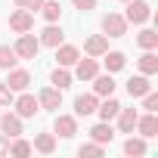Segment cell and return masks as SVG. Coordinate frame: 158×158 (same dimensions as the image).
<instances>
[{
  "label": "cell",
  "instance_id": "cell-1",
  "mask_svg": "<svg viewBox=\"0 0 158 158\" xmlns=\"http://www.w3.org/2000/svg\"><path fill=\"white\" fill-rule=\"evenodd\" d=\"M13 112L25 121V118H34V115L40 112V102H37V96H34V93L22 90V93H16V96H13Z\"/></svg>",
  "mask_w": 158,
  "mask_h": 158
},
{
  "label": "cell",
  "instance_id": "cell-2",
  "mask_svg": "<svg viewBox=\"0 0 158 158\" xmlns=\"http://www.w3.org/2000/svg\"><path fill=\"white\" fill-rule=\"evenodd\" d=\"M124 19H127V25H146L152 19V3L149 0H127Z\"/></svg>",
  "mask_w": 158,
  "mask_h": 158
},
{
  "label": "cell",
  "instance_id": "cell-3",
  "mask_svg": "<svg viewBox=\"0 0 158 158\" xmlns=\"http://www.w3.org/2000/svg\"><path fill=\"white\" fill-rule=\"evenodd\" d=\"M99 28H102L106 37H124V34H127V19H124L121 13H106Z\"/></svg>",
  "mask_w": 158,
  "mask_h": 158
},
{
  "label": "cell",
  "instance_id": "cell-4",
  "mask_svg": "<svg viewBox=\"0 0 158 158\" xmlns=\"http://www.w3.org/2000/svg\"><path fill=\"white\" fill-rule=\"evenodd\" d=\"M16 56L19 59H37V53H40V40L31 34V31H25V34H19V40H16Z\"/></svg>",
  "mask_w": 158,
  "mask_h": 158
},
{
  "label": "cell",
  "instance_id": "cell-5",
  "mask_svg": "<svg viewBox=\"0 0 158 158\" xmlns=\"http://www.w3.org/2000/svg\"><path fill=\"white\" fill-rule=\"evenodd\" d=\"M53 133H56V139H71V136L77 133V115H59V112H56Z\"/></svg>",
  "mask_w": 158,
  "mask_h": 158
},
{
  "label": "cell",
  "instance_id": "cell-6",
  "mask_svg": "<svg viewBox=\"0 0 158 158\" xmlns=\"http://www.w3.org/2000/svg\"><path fill=\"white\" fill-rule=\"evenodd\" d=\"M3 84H6L13 93H22V90H28V87H31V71H28V68H16V65H13V68L6 71V81H3Z\"/></svg>",
  "mask_w": 158,
  "mask_h": 158
},
{
  "label": "cell",
  "instance_id": "cell-7",
  "mask_svg": "<svg viewBox=\"0 0 158 158\" xmlns=\"http://www.w3.org/2000/svg\"><path fill=\"white\" fill-rule=\"evenodd\" d=\"M10 28H13L16 34L31 31V28H34V13H31V10H22V6L13 10V13H10Z\"/></svg>",
  "mask_w": 158,
  "mask_h": 158
},
{
  "label": "cell",
  "instance_id": "cell-8",
  "mask_svg": "<svg viewBox=\"0 0 158 158\" xmlns=\"http://www.w3.org/2000/svg\"><path fill=\"white\" fill-rule=\"evenodd\" d=\"M37 102H40V112H59L62 109V90H56L50 84V87H44L37 93Z\"/></svg>",
  "mask_w": 158,
  "mask_h": 158
},
{
  "label": "cell",
  "instance_id": "cell-9",
  "mask_svg": "<svg viewBox=\"0 0 158 158\" xmlns=\"http://www.w3.org/2000/svg\"><path fill=\"white\" fill-rule=\"evenodd\" d=\"M96 74H99V59L87 56V59H77L74 62V77H77V81H93Z\"/></svg>",
  "mask_w": 158,
  "mask_h": 158
},
{
  "label": "cell",
  "instance_id": "cell-10",
  "mask_svg": "<svg viewBox=\"0 0 158 158\" xmlns=\"http://www.w3.org/2000/svg\"><path fill=\"white\" fill-rule=\"evenodd\" d=\"M37 40H40V47H59L62 40H65V31H62V25H56V22H47V28L37 34Z\"/></svg>",
  "mask_w": 158,
  "mask_h": 158
},
{
  "label": "cell",
  "instance_id": "cell-11",
  "mask_svg": "<svg viewBox=\"0 0 158 158\" xmlns=\"http://www.w3.org/2000/svg\"><path fill=\"white\" fill-rule=\"evenodd\" d=\"M96 106H99V96H96V93H81V96H74V115H77V118L96 115Z\"/></svg>",
  "mask_w": 158,
  "mask_h": 158
},
{
  "label": "cell",
  "instance_id": "cell-12",
  "mask_svg": "<svg viewBox=\"0 0 158 158\" xmlns=\"http://www.w3.org/2000/svg\"><path fill=\"white\" fill-rule=\"evenodd\" d=\"M0 133L3 136H22V118L16 112H0Z\"/></svg>",
  "mask_w": 158,
  "mask_h": 158
},
{
  "label": "cell",
  "instance_id": "cell-13",
  "mask_svg": "<svg viewBox=\"0 0 158 158\" xmlns=\"http://www.w3.org/2000/svg\"><path fill=\"white\" fill-rule=\"evenodd\" d=\"M77 59H81V50H77L74 44H65V40H62V44L56 47V65H62V68H71Z\"/></svg>",
  "mask_w": 158,
  "mask_h": 158
},
{
  "label": "cell",
  "instance_id": "cell-14",
  "mask_svg": "<svg viewBox=\"0 0 158 158\" xmlns=\"http://www.w3.org/2000/svg\"><path fill=\"white\" fill-rule=\"evenodd\" d=\"M99 59H102V65H106L109 74H118V71H124V65H127V56H124L121 50H106Z\"/></svg>",
  "mask_w": 158,
  "mask_h": 158
},
{
  "label": "cell",
  "instance_id": "cell-15",
  "mask_svg": "<svg viewBox=\"0 0 158 158\" xmlns=\"http://www.w3.org/2000/svg\"><path fill=\"white\" fill-rule=\"evenodd\" d=\"M118 112H121V102L115 99V93H112V96H102V99H99V106H96L99 121H115V118H118Z\"/></svg>",
  "mask_w": 158,
  "mask_h": 158
},
{
  "label": "cell",
  "instance_id": "cell-16",
  "mask_svg": "<svg viewBox=\"0 0 158 158\" xmlns=\"http://www.w3.org/2000/svg\"><path fill=\"white\" fill-rule=\"evenodd\" d=\"M90 139L99 143V146H109V143L115 139V127H112V121H96V124L90 127Z\"/></svg>",
  "mask_w": 158,
  "mask_h": 158
},
{
  "label": "cell",
  "instance_id": "cell-17",
  "mask_svg": "<svg viewBox=\"0 0 158 158\" xmlns=\"http://www.w3.org/2000/svg\"><path fill=\"white\" fill-rule=\"evenodd\" d=\"M149 90H152V81H149V74H133L130 81H127V93H130V99H143Z\"/></svg>",
  "mask_w": 158,
  "mask_h": 158
},
{
  "label": "cell",
  "instance_id": "cell-18",
  "mask_svg": "<svg viewBox=\"0 0 158 158\" xmlns=\"http://www.w3.org/2000/svg\"><path fill=\"white\" fill-rule=\"evenodd\" d=\"M139 136H146V139H152L155 133H158V118H155V112H146V115H139L136 118V127H133Z\"/></svg>",
  "mask_w": 158,
  "mask_h": 158
},
{
  "label": "cell",
  "instance_id": "cell-19",
  "mask_svg": "<svg viewBox=\"0 0 158 158\" xmlns=\"http://www.w3.org/2000/svg\"><path fill=\"white\" fill-rule=\"evenodd\" d=\"M106 50H109V37H106V34H90V37L84 40V53L93 56V59H99Z\"/></svg>",
  "mask_w": 158,
  "mask_h": 158
},
{
  "label": "cell",
  "instance_id": "cell-20",
  "mask_svg": "<svg viewBox=\"0 0 158 158\" xmlns=\"http://www.w3.org/2000/svg\"><path fill=\"white\" fill-rule=\"evenodd\" d=\"M149 152V143H146V136H127L124 139V155H130V158H143Z\"/></svg>",
  "mask_w": 158,
  "mask_h": 158
},
{
  "label": "cell",
  "instance_id": "cell-21",
  "mask_svg": "<svg viewBox=\"0 0 158 158\" xmlns=\"http://www.w3.org/2000/svg\"><path fill=\"white\" fill-rule=\"evenodd\" d=\"M115 87H118V84H115V77H112L109 71L93 77V93H96L99 99H102V96H112V93H115Z\"/></svg>",
  "mask_w": 158,
  "mask_h": 158
},
{
  "label": "cell",
  "instance_id": "cell-22",
  "mask_svg": "<svg viewBox=\"0 0 158 158\" xmlns=\"http://www.w3.org/2000/svg\"><path fill=\"white\" fill-rule=\"evenodd\" d=\"M136 68H139V74H158V56H155V50H143V56L136 59Z\"/></svg>",
  "mask_w": 158,
  "mask_h": 158
},
{
  "label": "cell",
  "instance_id": "cell-23",
  "mask_svg": "<svg viewBox=\"0 0 158 158\" xmlns=\"http://www.w3.org/2000/svg\"><path fill=\"white\" fill-rule=\"evenodd\" d=\"M136 118H139L136 109H124V106H121V112H118V118H115V121H118V130H121V133H133Z\"/></svg>",
  "mask_w": 158,
  "mask_h": 158
},
{
  "label": "cell",
  "instance_id": "cell-24",
  "mask_svg": "<svg viewBox=\"0 0 158 158\" xmlns=\"http://www.w3.org/2000/svg\"><path fill=\"white\" fill-rule=\"evenodd\" d=\"M31 149L40 152V155H53V152H56V133H34Z\"/></svg>",
  "mask_w": 158,
  "mask_h": 158
},
{
  "label": "cell",
  "instance_id": "cell-25",
  "mask_svg": "<svg viewBox=\"0 0 158 158\" xmlns=\"http://www.w3.org/2000/svg\"><path fill=\"white\" fill-rule=\"evenodd\" d=\"M71 81H74V74H71L68 68H62V65H56V68H53V74H50V84H53L56 90H68V87H71Z\"/></svg>",
  "mask_w": 158,
  "mask_h": 158
},
{
  "label": "cell",
  "instance_id": "cell-26",
  "mask_svg": "<svg viewBox=\"0 0 158 158\" xmlns=\"http://www.w3.org/2000/svg\"><path fill=\"white\" fill-rule=\"evenodd\" d=\"M136 47L139 50H158V31L155 28H143L136 34Z\"/></svg>",
  "mask_w": 158,
  "mask_h": 158
},
{
  "label": "cell",
  "instance_id": "cell-27",
  "mask_svg": "<svg viewBox=\"0 0 158 158\" xmlns=\"http://www.w3.org/2000/svg\"><path fill=\"white\" fill-rule=\"evenodd\" d=\"M40 16H44L47 22H59V16H62V3H59V0H47V3L40 6Z\"/></svg>",
  "mask_w": 158,
  "mask_h": 158
},
{
  "label": "cell",
  "instance_id": "cell-28",
  "mask_svg": "<svg viewBox=\"0 0 158 158\" xmlns=\"http://www.w3.org/2000/svg\"><path fill=\"white\" fill-rule=\"evenodd\" d=\"M34 149H31V143L28 139H22V136H13V143H10V155H16V158H25V155H31Z\"/></svg>",
  "mask_w": 158,
  "mask_h": 158
},
{
  "label": "cell",
  "instance_id": "cell-29",
  "mask_svg": "<svg viewBox=\"0 0 158 158\" xmlns=\"http://www.w3.org/2000/svg\"><path fill=\"white\" fill-rule=\"evenodd\" d=\"M16 62H19L16 50H13V47H6V44H0V68H6V71H10Z\"/></svg>",
  "mask_w": 158,
  "mask_h": 158
},
{
  "label": "cell",
  "instance_id": "cell-30",
  "mask_svg": "<svg viewBox=\"0 0 158 158\" xmlns=\"http://www.w3.org/2000/svg\"><path fill=\"white\" fill-rule=\"evenodd\" d=\"M77 155H81V158H99V155H106V146H99V143H84L81 149H77Z\"/></svg>",
  "mask_w": 158,
  "mask_h": 158
},
{
  "label": "cell",
  "instance_id": "cell-31",
  "mask_svg": "<svg viewBox=\"0 0 158 158\" xmlns=\"http://www.w3.org/2000/svg\"><path fill=\"white\" fill-rule=\"evenodd\" d=\"M143 109H146V112H158V93H155V90H149V93L143 96Z\"/></svg>",
  "mask_w": 158,
  "mask_h": 158
},
{
  "label": "cell",
  "instance_id": "cell-32",
  "mask_svg": "<svg viewBox=\"0 0 158 158\" xmlns=\"http://www.w3.org/2000/svg\"><path fill=\"white\" fill-rule=\"evenodd\" d=\"M13 96H16V93H13L6 84H0V109H3V106L10 109V106H13Z\"/></svg>",
  "mask_w": 158,
  "mask_h": 158
},
{
  "label": "cell",
  "instance_id": "cell-33",
  "mask_svg": "<svg viewBox=\"0 0 158 158\" xmlns=\"http://www.w3.org/2000/svg\"><path fill=\"white\" fill-rule=\"evenodd\" d=\"M71 3H74V10L90 13V10H96V3H99V0H71Z\"/></svg>",
  "mask_w": 158,
  "mask_h": 158
},
{
  "label": "cell",
  "instance_id": "cell-34",
  "mask_svg": "<svg viewBox=\"0 0 158 158\" xmlns=\"http://www.w3.org/2000/svg\"><path fill=\"white\" fill-rule=\"evenodd\" d=\"M6 152H10V136L0 133V155H6Z\"/></svg>",
  "mask_w": 158,
  "mask_h": 158
},
{
  "label": "cell",
  "instance_id": "cell-35",
  "mask_svg": "<svg viewBox=\"0 0 158 158\" xmlns=\"http://www.w3.org/2000/svg\"><path fill=\"white\" fill-rule=\"evenodd\" d=\"M44 3H47V0H31L28 10H31V13H40V6H44Z\"/></svg>",
  "mask_w": 158,
  "mask_h": 158
},
{
  "label": "cell",
  "instance_id": "cell-36",
  "mask_svg": "<svg viewBox=\"0 0 158 158\" xmlns=\"http://www.w3.org/2000/svg\"><path fill=\"white\" fill-rule=\"evenodd\" d=\"M13 3H16V6H22V10H28V3H31V0H13Z\"/></svg>",
  "mask_w": 158,
  "mask_h": 158
},
{
  "label": "cell",
  "instance_id": "cell-37",
  "mask_svg": "<svg viewBox=\"0 0 158 158\" xmlns=\"http://www.w3.org/2000/svg\"><path fill=\"white\" fill-rule=\"evenodd\" d=\"M118 3H127V0H118Z\"/></svg>",
  "mask_w": 158,
  "mask_h": 158
}]
</instances>
